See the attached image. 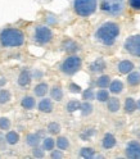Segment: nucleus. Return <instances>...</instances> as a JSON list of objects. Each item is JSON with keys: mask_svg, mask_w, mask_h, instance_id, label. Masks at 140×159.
<instances>
[{"mask_svg": "<svg viewBox=\"0 0 140 159\" xmlns=\"http://www.w3.org/2000/svg\"><path fill=\"white\" fill-rule=\"evenodd\" d=\"M41 140L43 139L40 137L36 132H30L26 135L25 137V141H26V145L30 146V148H35V146H39L41 144Z\"/></svg>", "mask_w": 140, "mask_h": 159, "instance_id": "obj_21", "label": "nucleus"}, {"mask_svg": "<svg viewBox=\"0 0 140 159\" xmlns=\"http://www.w3.org/2000/svg\"><path fill=\"white\" fill-rule=\"evenodd\" d=\"M105 105L109 113H117L121 109V100L117 96H109L108 100L105 102Z\"/></svg>", "mask_w": 140, "mask_h": 159, "instance_id": "obj_16", "label": "nucleus"}, {"mask_svg": "<svg viewBox=\"0 0 140 159\" xmlns=\"http://www.w3.org/2000/svg\"><path fill=\"white\" fill-rule=\"evenodd\" d=\"M50 154H49V157L50 158H53V159H61V158H64V153H63V150H61V149H53V150H50L49 152Z\"/></svg>", "mask_w": 140, "mask_h": 159, "instance_id": "obj_36", "label": "nucleus"}, {"mask_svg": "<svg viewBox=\"0 0 140 159\" xmlns=\"http://www.w3.org/2000/svg\"><path fill=\"white\" fill-rule=\"evenodd\" d=\"M53 39H54V32L48 25H36L32 28L31 40L34 41V44L45 46L50 44L53 41Z\"/></svg>", "mask_w": 140, "mask_h": 159, "instance_id": "obj_3", "label": "nucleus"}, {"mask_svg": "<svg viewBox=\"0 0 140 159\" xmlns=\"http://www.w3.org/2000/svg\"><path fill=\"white\" fill-rule=\"evenodd\" d=\"M0 89H2V86H0Z\"/></svg>", "mask_w": 140, "mask_h": 159, "instance_id": "obj_46", "label": "nucleus"}, {"mask_svg": "<svg viewBox=\"0 0 140 159\" xmlns=\"http://www.w3.org/2000/svg\"><path fill=\"white\" fill-rule=\"evenodd\" d=\"M109 96H111V93H109V90H107V89H99L95 93V99L99 103H105Z\"/></svg>", "mask_w": 140, "mask_h": 159, "instance_id": "obj_31", "label": "nucleus"}, {"mask_svg": "<svg viewBox=\"0 0 140 159\" xmlns=\"http://www.w3.org/2000/svg\"><path fill=\"white\" fill-rule=\"evenodd\" d=\"M36 104H37L36 99L32 95H25L21 99V107L25 109V111H34L36 108Z\"/></svg>", "mask_w": 140, "mask_h": 159, "instance_id": "obj_18", "label": "nucleus"}, {"mask_svg": "<svg viewBox=\"0 0 140 159\" xmlns=\"http://www.w3.org/2000/svg\"><path fill=\"white\" fill-rule=\"evenodd\" d=\"M7 141H5V137H4V134L3 131L0 130V149H3V150H5V148H7Z\"/></svg>", "mask_w": 140, "mask_h": 159, "instance_id": "obj_41", "label": "nucleus"}, {"mask_svg": "<svg viewBox=\"0 0 140 159\" xmlns=\"http://www.w3.org/2000/svg\"><path fill=\"white\" fill-rule=\"evenodd\" d=\"M125 157L130 159H140V141L131 140L125 146Z\"/></svg>", "mask_w": 140, "mask_h": 159, "instance_id": "obj_8", "label": "nucleus"}, {"mask_svg": "<svg viewBox=\"0 0 140 159\" xmlns=\"http://www.w3.org/2000/svg\"><path fill=\"white\" fill-rule=\"evenodd\" d=\"M127 5L135 12H140V0H127Z\"/></svg>", "mask_w": 140, "mask_h": 159, "instance_id": "obj_37", "label": "nucleus"}, {"mask_svg": "<svg viewBox=\"0 0 140 159\" xmlns=\"http://www.w3.org/2000/svg\"><path fill=\"white\" fill-rule=\"evenodd\" d=\"M5 82H7V80L5 78H2V80H0V86H3Z\"/></svg>", "mask_w": 140, "mask_h": 159, "instance_id": "obj_44", "label": "nucleus"}, {"mask_svg": "<svg viewBox=\"0 0 140 159\" xmlns=\"http://www.w3.org/2000/svg\"><path fill=\"white\" fill-rule=\"evenodd\" d=\"M81 94H82V99H84V100L91 102V100H94V99H95V93H94L93 89H86V90L81 91Z\"/></svg>", "mask_w": 140, "mask_h": 159, "instance_id": "obj_34", "label": "nucleus"}, {"mask_svg": "<svg viewBox=\"0 0 140 159\" xmlns=\"http://www.w3.org/2000/svg\"><path fill=\"white\" fill-rule=\"evenodd\" d=\"M61 49L64 53H67L68 55L69 54H77L80 52V45L77 41H75L72 39H64L61 44Z\"/></svg>", "mask_w": 140, "mask_h": 159, "instance_id": "obj_11", "label": "nucleus"}, {"mask_svg": "<svg viewBox=\"0 0 140 159\" xmlns=\"http://www.w3.org/2000/svg\"><path fill=\"white\" fill-rule=\"evenodd\" d=\"M32 149V157L34 158H44L45 157V150L41 148V146H35V148H31Z\"/></svg>", "mask_w": 140, "mask_h": 159, "instance_id": "obj_35", "label": "nucleus"}, {"mask_svg": "<svg viewBox=\"0 0 140 159\" xmlns=\"http://www.w3.org/2000/svg\"><path fill=\"white\" fill-rule=\"evenodd\" d=\"M124 50L134 58H140V34L131 35L126 39L124 44Z\"/></svg>", "mask_w": 140, "mask_h": 159, "instance_id": "obj_7", "label": "nucleus"}, {"mask_svg": "<svg viewBox=\"0 0 140 159\" xmlns=\"http://www.w3.org/2000/svg\"><path fill=\"white\" fill-rule=\"evenodd\" d=\"M12 100V93L8 89H0V105H5Z\"/></svg>", "mask_w": 140, "mask_h": 159, "instance_id": "obj_32", "label": "nucleus"}, {"mask_svg": "<svg viewBox=\"0 0 140 159\" xmlns=\"http://www.w3.org/2000/svg\"><path fill=\"white\" fill-rule=\"evenodd\" d=\"M5 141L8 145H11V146H14L17 145L19 141H21V136H19V134L16 131V130H8L5 131Z\"/></svg>", "mask_w": 140, "mask_h": 159, "instance_id": "obj_19", "label": "nucleus"}, {"mask_svg": "<svg viewBox=\"0 0 140 159\" xmlns=\"http://www.w3.org/2000/svg\"><path fill=\"white\" fill-rule=\"evenodd\" d=\"M41 148L44 149L45 152H50L55 148V139L50 135V136H45L43 140H41Z\"/></svg>", "mask_w": 140, "mask_h": 159, "instance_id": "obj_27", "label": "nucleus"}, {"mask_svg": "<svg viewBox=\"0 0 140 159\" xmlns=\"http://www.w3.org/2000/svg\"><path fill=\"white\" fill-rule=\"evenodd\" d=\"M94 134H95L94 128H86V130H84V131H82V134H81V137L84 139V140H89V139Z\"/></svg>", "mask_w": 140, "mask_h": 159, "instance_id": "obj_38", "label": "nucleus"}, {"mask_svg": "<svg viewBox=\"0 0 140 159\" xmlns=\"http://www.w3.org/2000/svg\"><path fill=\"white\" fill-rule=\"evenodd\" d=\"M49 95H50V99L53 102L59 103V102H62L64 98V90L59 84H55L52 87H49Z\"/></svg>", "mask_w": 140, "mask_h": 159, "instance_id": "obj_13", "label": "nucleus"}, {"mask_svg": "<svg viewBox=\"0 0 140 159\" xmlns=\"http://www.w3.org/2000/svg\"><path fill=\"white\" fill-rule=\"evenodd\" d=\"M98 7L100 12L109 17L122 16L126 8L125 0H99Z\"/></svg>", "mask_w": 140, "mask_h": 159, "instance_id": "obj_4", "label": "nucleus"}, {"mask_svg": "<svg viewBox=\"0 0 140 159\" xmlns=\"http://www.w3.org/2000/svg\"><path fill=\"white\" fill-rule=\"evenodd\" d=\"M26 44V35L18 27H4L0 30V46L7 49L22 48Z\"/></svg>", "mask_w": 140, "mask_h": 159, "instance_id": "obj_2", "label": "nucleus"}, {"mask_svg": "<svg viewBox=\"0 0 140 159\" xmlns=\"http://www.w3.org/2000/svg\"><path fill=\"white\" fill-rule=\"evenodd\" d=\"M72 8L76 16L81 18H87L96 12L98 0H73Z\"/></svg>", "mask_w": 140, "mask_h": 159, "instance_id": "obj_6", "label": "nucleus"}, {"mask_svg": "<svg viewBox=\"0 0 140 159\" xmlns=\"http://www.w3.org/2000/svg\"><path fill=\"white\" fill-rule=\"evenodd\" d=\"M102 148L104 150H111L117 145V139L112 132H105L102 137Z\"/></svg>", "mask_w": 140, "mask_h": 159, "instance_id": "obj_14", "label": "nucleus"}, {"mask_svg": "<svg viewBox=\"0 0 140 159\" xmlns=\"http://www.w3.org/2000/svg\"><path fill=\"white\" fill-rule=\"evenodd\" d=\"M36 134L40 136V137H41V139H44L46 135H45V131L44 130H39V131H36Z\"/></svg>", "mask_w": 140, "mask_h": 159, "instance_id": "obj_42", "label": "nucleus"}, {"mask_svg": "<svg viewBox=\"0 0 140 159\" xmlns=\"http://www.w3.org/2000/svg\"><path fill=\"white\" fill-rule=\"evenodd\" d=\"M124 112L126 114H134L136 112V100L134 98L128 96L125 99V103H124Z\"/></svg>", "mask_w": 140, "mask_h": 159, "instance_id": "obj_23", "label": "nucleus"}, {"mask_svg": "<svg viewBox=\"0 0 140 159\" xmlns=\"http://www.w3.org/2000/svg\"><path fill=\"white\" fill-rule=\"evenodd\" d=\"M0 48H2V46H0Z\"/></svg>", "mask_w": 140, "mask_h": 159, "instance_id": "obj_47", "label": "nucleus"}, {"mask_svg": "<svg viewBox=\"0 0 140 159\" xmlns=\"http://www.w3.org/2000/svg\"><path fill=\"white\" fill-rule=\"evenodd\" d=\"M69 146H71V143H69V139L67 136H61L58 135V137L55 139V148L61 149V150H68Z\"/></svg>", "mask_w": 140, "mask_h": 159, "instance_id": "obj_25", "label": "nucleus"}, {"mask_svg": "<svg viewBox=\"0 0 140 159\" xmlns=\"http://www.w3.org/2000/svg\"><path fill=\"white\" fill-rule=\"evenodd\" d=\"M109 89V93L113 94V95H119V94H122L124 93V82L121 81V80H112L111 84H109L108 86Z\"/></svg>", "mask_w": 140, "mask_h": 159, "instance_id": "obj_20", "label": "nucleus"}, {"mask_svg": "<svg viewBox=\"0 0 140 159\" xmlns=\"http://www.w3.org/2000/svg\"><path fill=\"white\" fill-rule=\"evenodd\" d=\"M49 86L46 82H39V84H36L35 85V87H34V96L35 98H44V96H46L48 94H49Z\"/></svg>", "mask_w": 140, "mask_h": 159, "instance_id": "obj_17", "label": "nucleus"}, {"mask_svg": "<svg viewBox=\"0 0 140 159\" xmlns=\"http://www.w3.org/2000/svg\"><path fill=\"white\" fill-rule=\"evenodd\" d=\"M112 81V77L109 75H104V73H100L98 76V78L95 80V85L96 87L99 89H108L109 84Z\"/></svg>", "mask_w": 140, "mask_h": 159, "instance_id": "obj_24", "label": "nucleus"}, {"mask_svg": "<svg viewBox=\"0 0 140 159\" xmlns=\"http://www.w3.org/2000/svg\"><path fill=\"white\" fill-rule=\"evenodd\" d=\"M95 149L91 148V146H84L80 149V152H78V155L81 157V158H85V159H90V158H94L95 155Z\"/></svg>", "mask_w": 140, "mask_h": 159, "instance_id": "obj_30", "label": "nucleus"}, {"mask_svg": "<svg viewBox=\"0 0 140 159\" xmlns=\"http://www.w3.org/2000/svg\"><path fill=\"white\" fill-rule=\"evenodd\" d=\"M68 90L71 91V93H73V94H78V93H81L82 90H81V87H80L77 84H75V82H71L68 85Z\"/></svg>", "mask_w": 140, "mask_h": 159, "instance_id": "obj_39", "label": "nucleus"}, {"mask_svg": "<svg viewBox=\"0 0 140 159\" xmlns=\"http://www.w3.org/2000/svg\"><path fill=\"white\" fill-rule=\"evenodd\" d=\"M82 68V59L77 54L67 55L59 64V71L64 76H75Z\"/></svg>", "mask_w": 140, "mask_h": 159, "instance_id": "obj_5", "label": "nucleus"}, {"mask_svg": "<svg viewBox=\"0 0 140 159\" xmlns=\"http://www.w3.org/2000/svg\"><path fill=\"white\" fill-rule=\"evenodd\" d=\"M119 35H121V26L113 21H107L102 23L94 32L95 40L104 46L114 45Z\"/></svg>", "mask_w": 140, "mask_h": 159, "instance_id": "obj_1", "label": "nucleus"}, {"mask_svg": "<svg viewBox=\"0 0 140 159\" xmlns=\"http://www.w3.org/2000/svg\"><path fill=\"white\" fill-rule=\"evenodd\" d=\"M80 112H81V116H82V117H89V116H91V113L94 112V107H93L91 102H89V100H84V102H81Z\"/></svg>", "mask_w": 140, "mask_h": 159, "instance_id": "obj_28", "label": "nucleus"}, {"mask_svg": "<svg viewBox=\"0 0 140 159\" xmlns=\"http://www.w3.org/2000/svg\"><path fill=\"white\" fill-rule=\"evenodd\" d=\"M49 135H52V136H58L59 134H61V131H62V126H61V123H58V122H55V121H53V122H49L48 123V126H46V130H45Z\"/></svg>", "mask_w": 140, "mask_h": 159, "instance_id": "obj_26", "label": "nucleus"}, {"mask_svg": "<svg viewBox=\"0 0 140 159\" xmlns=\"http://www.w3.org/2000/svg\"><path fill=\"white\" fill-rule=\"evenodd\" d=\"M80 107H81V102L78 99H71L67 104H66V111L68 113H75L77 111H80Z\"/></svg>", "mask_w": 140, "mask_h": 159, "instance_id": "obj_29", "label": "nucleus"}, {"mask_svg": "<svg viewBox=\"0 0 140 159\" xmlns=\"http://www.w3.org/2000/svg\"><path fill=\"white\" fill-rule=\"evenodd\" d=\"M12 127V122L11 119H9L8 117H0V130H2L3 132L11 130Z\"/></svg>", "mask_w": 140, "mask_h": 159, "instance_id": "obj_33", "label": "nucleus"}, {"mask_svg": "<svg viewBox=\"0 0 140 159\" xmlns=\"http://www.w3.org/2000/svg\"><path fill=\"white\" fill-rule=\"evenodd\" d=\"M126 81H127V85L130 87H138V86H140V72H138V71H135V69H134V71L127 73Z\"/></svg>", "mask_w": 140, "mask_h": 159, "instance_id": "obj_22", "label": "nucleus"}, {"mask_svg": "<svg viewBox=\"0 0 140 159\" xmlns=\"http://www.w3.org/2000/svg\"><path fill=\"white\" fill-rule=\"evenodd\" d=\"M136 111L140 112V99H139V100H136Z\"/></svg>", "mask_w": 140, "mask_h": 159, "instance_id": "obj_43", "label": "nucleus"}, {"mask_svg": "<svg viewBox=\"0 0 140 159\" xmlns=\"http://www.w3.org/2000/svg\"><path fill=\"white\" fill-rule=\"evenodd\" d=\"M134 69H135V64L130 59H122L121 62L117 63V71L121 75H127L131 71H134Z\"/></svg>", "mask_w": 140, "mask_h": 159, "instance_id": "obj_15", "label": "nucleus"}, {"mask_svg": "<svg viewBox=\"0 0 140 159\" xmlns=\"http://www.w3.org/2000/svg\"><path fill=\"white\" fill-rule=\"evenodd\" d=\"M31 75H32V80H41L44 76V73L40 69H34V71H31Z\"/></svg>", "mask_w": 140, "mask_h": 159, "instance_id": "obj_40", "label": "nucleus"}, {"mask_svg": "<svg viewBox=\"0 0 140 159\" xmlns=\"http://www.w3.org/2000/svg\"><path fill=\"white\" fill-rule=\"evenodd\" d=\"M0 158H2V155H0Z\"/></svg>", "mask_w": 140, "mask_h": 159, "instance_id": "obj_45", "label": "nucleus"}, {"mask_svg": "<svg viewBox=\"0 0 140 159\" xmlns=\"http://www.w3.org/2000/svg\"><path fill=\"white\" fill-rule=\"evenodd\" d=\"M107 68V63L103 58H98L95 59L94 62H91L89 64V71L90 73H94V75H100L105 71Z\"/></svg>", "mask_w": 140, "mask_h": 159, "instance_id": "obj_12", "label": "nucleus"}, {"mask_svg": "<svg viewBox=\"0 0 140 159\" xmlns=\"http://www.w3.org/2000/svg\"><path fill=\"white\" fill-rule=\"evenodd\" d=\"M32 82V75H31V69L30 68H23L21 69L18 77H17V84L19 87H28Z\"/></svg>", "mask_w": 140, "mask_h": 159, "instance_id": "obj_9", "label": "nucleus"}, {"mask_svg": "<svg viewBox=\"0 0 140 159\" xmlns=\"http://www.w3.org/2000/svg\"><path fill=\"white\" fill-rule=\"evenodd\" d=\"M36 107H37V111H39L40 113L50 114V113H53V111H54V102L50 98L44 96V98L40 99V102L36 104Z\"/></svg>", "mask_w": 140, "mask_h": 159, "instance_id": "obj_10", "label": "nucleus"}]
</instances>
